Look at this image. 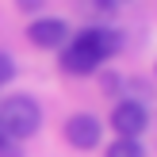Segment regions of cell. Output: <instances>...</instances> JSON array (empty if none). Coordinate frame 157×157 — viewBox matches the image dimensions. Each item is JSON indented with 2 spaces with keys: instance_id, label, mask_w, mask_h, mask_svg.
<instances>
[{
  "instance_id": "obj_1",
  "label": "cell",
  "mask_w": 157,
  "mask_h": 157,
  "mask_svg": "<svg viewBox=\"0 0 157 157\" xmlns=\"http://www.w3.org/2000/svg\"><path fill=\"white\" fill-rule=\"evenodd\" d=\"M115 46H119V38H115L111 31L88 27V31H81V35L69 42V50L61 54V65H65L69 73H92L100 61H107L115 54Z\"/></svg>"
},
{
  "instance_id": "obj_2",
  "label": "cell",
  "mask_w": 157,
  "mask_h": 157,
  "mask_svg": "<svg viewBox=\"0 0 157 157\" xmlns=\"http://www.w3.org/2000/svg\"><path fill=\"white\" fill-rule=\"evenodd\" d=\"M0 127L8 130V138H31L42 127V111L31 96H8L0 104Z\"/></svg>"
},
{
  "instance_id": "obj_3",
  "label": "cell",
  "mask_w": 157,
  "mask_h": 157,
  "mask_svg": "<svg viewBox=\"0 0 157 157\" xmlns=\"http://www.w3.org/2000/svg\"><path fill=\"white\" fill-rule=\"evenodd\" d=\"M65 138L77 150H96V146L104 142V127H100L96 115L77 111V115H69V123H65Z\"/></svg>"
},
{
  "instance_id": "obj_4",
  "label": "cell",
  "mask_w": 157,
  "mask_h": 157,
  "mask_svg": "<svg viewBox=\"0 0 157 157\" xmlns=\"http://www.w3.org/2000/svg\"><path fill=\"white\" fill-rule=\"evenodd\" d=\"M146 123H150L146 107H142V104H130V100L111 111V127L119 130V138H138V134L146 130Z\"/></svg>"
},
{
  "instance_id": "obj_5",
  "label": "cell",
  "mask_w": 157,
  "mask_h": 157,
  "mask_svg": "<svg viewBox=\"0 0 157 157\" xmlns=\"http://www.w3.org/2000/svg\"><path fill=\"white\" fill-rule=\"evenodd\" d=\"M27 38L35 46H42V50H58V46H65V38H69V27L61 19H35L27 27Z\"/></svg>"
},
{
  "instance_id": "obj_6",
  "label": "cell",
  "mask_w": 157,
  "mask_h": 157,
  "mask_svg": "<svg viewBox=\"0 0 157 157\" xmlns=\"http://www.w3.org/2000/svg\"><path fill=\"white\" fill-rule=\"evenodd\" d=\"M107 157H146V153H142V142L138 138H119V142L107 146Z\"/></svg>"
},
{
  "instance_id": "obj_7",
  "label": "cell",
  "mask_w": 157,
  "mask_h": 157,
  "mask_svg": "<svg viewBox=\"0 0 157 157\" xmlns=\"http://www.w3.org/2000/svg\"><path fill=\"white\" fill-rule=\"evenodd\" d=\"M15 77V61L8 58V54H0V84H8Z\"/></svg>"
},
{
  "instance_id": "obj_8",
  "label": "cell",
  "mask_w": 157,
  "mask_h": 157,
  "mask_svg": "<svg viewBox=\"0 0 157 157\" xmlns=\"http://www.w3.org/2000/svg\"><path fill=\"white\" fill-rule=\"evenodd\" d=\"M0 157H12V150H8V130L0 127Z\"/></svg>"
},
{
  "instance_id": "obj_9",
  "label": "cell",
  "mask_w": 157,
  "mask_h": 157,
  "mask_svg": "<svg viewBox=\"0 0 157 157\" xmlns=\"http://www.w3.org/2000/svg\"><path fill=\"white\" fill-rule=\"evenodd\" d=\"M100 4H107V8H111V4H123V0H100Z\"/></svg>"
}]
</instances>
